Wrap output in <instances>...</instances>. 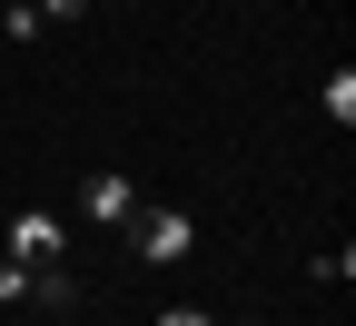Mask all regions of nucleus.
Listing matches in <instances>:
<instances>
[{"mask_svg": "<svg viewBox=\"0 0 356 326\" xmlns=\"http://www.w3.org/2000/svg\"><path fill=\"white\" fill-rule=\"evenodd\" d=\"M0 307H30V257H0Z\"/></svg>", "mask_w": 356, "mask_h": 326, "instance_id": "obj_7", "label": "nucleus"}, {"mask_svg": "<svg viewBox=\"0 0 356 326\" xmlns=\"http://www.w3.org/2000/svg\"><path fill=\"white\" fill-rule=\"evenodd\" d=\"M149 326H218V316H208V307H159Z\"/></svg>", "mask_w": 356, "mask_h": 326, "instance_id": "obj_8", "label": "nucleus"}, {"mask_svg": "<svg viewBox=\"0 0 356 326\" xmlns=\"http://www.w3.org/2000/svg\"><path fill=\"white\" fill-rule=\"evenodd\" d=\"M79 218H89V227H129V218H139V178L89 168V178H79Z\"/></svg>", "mask_w": 356, "mask_h": 326, "instance_id": "obj_3", "label": "nucleus"}, {"mask_svg": "<svg viewBox=\"0 0 356 326\" xmlns=\"http://www.w3.org/2000/svg\"><path fill=\"white\" fill-rule=\"evenodd\" d=\"M228 326H267V316H228Z\"/></svg>", "mask_w": 356, "mask_h": 326, "instance_id": "obj_10", "label": "nucleus"}, {"mask_svg": "<svg viewBox=\"0 0 356 326\" xmlns=\"http://www.w3.org/2000/svg\"><path fill=\"white\" fill-rule=\"evenodd\" d=\"M0 30H10V40H20V50H30V40H40V30H50V20H40V0H10V10H0Z\"/></svg>", "mask_w": 356, "mask_h": 326, "instance_id": "obj_6", "label": "nucleus"}, {"mask_svg": "<svg viewBox=\"0 0 356 326\" xmlns=\"http://www.w3.org/2000/svg\"><path fill=\"white\" fill-rule=\"evenodd\" d=\"M317 109H327V119H337V129H346V119H356V70H337V79H327V89H317Z\"/></svg>", "mask_w": 356, "mask_h": 326, "instance_id": "obj_5", "label": "nucleus"}, {"mask_svg": "<svg viewBox=\"0 0 356 326\" xmlns=\"http://www.w3.org/2000/svg\"><path fill=\"white\" fill-rule=\"evenodd\" d=\"M30 297H40V307H79V277L50 257V267H30Z\"/></svg>", "mask_w": 356, "mask_h": 326, "instance_id": "obj_4", "label": "nucleus"}, {"mask_svg": "<svg viewBox=\"0 0 356 326\" xmlns=\"http://www.w3.org/2000/svg\"><path fill=\"white\" fill-rule=\"evenodd\" d=\"M0 257H30V267L70 257V218H60V208H20L10 227H0Z\"/></svg>", "mask_w": 356, "mask_h": 326, "instance_id": "obj_2", "label": "nucleus"}, {"mask_svg": "<svg viewBox=\"0 0 356 326\" xmlns=\"http://www.w3.org/2000/svg\"><path fill=\"white\" fill-rule=\"evenodd\" d=\"M40 20H89V0H40Z\"/></svg>", "mask_w": 356, "mask_h": 326, "instance_id": "obj_9", "label": "nucleus"}, {"mask_svg": "<svg viewBox=\"0 0 356 326\" xmlns=\"http://www.w3.org/2000/svg\"><path fill=\"white\" fill-rule=\"evenodd\" d=\"M129 247H139V267H188L198 257V218L188 208H139L129 218Z\"/></svg>", "mask_w": 356, "mask_h": 326, "instance_id": "obj_1", "label": "nucleus"}]
</instances>
